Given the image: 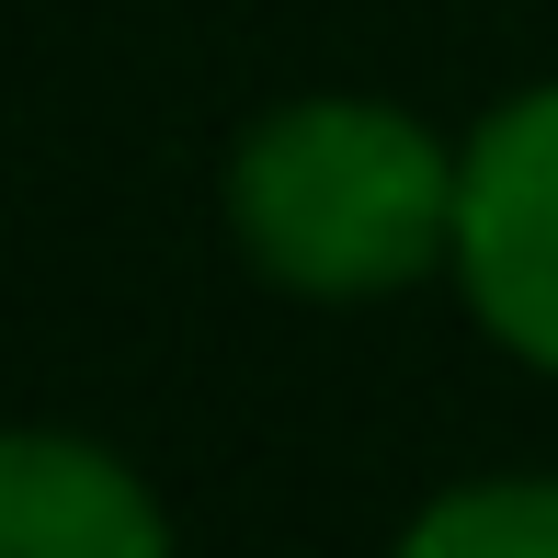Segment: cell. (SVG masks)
<instances>
[{
  "mask_svg": "<svg viewBox=\"0 0 558 558\" xmlns=\"http://www.w3.org/2000/svg\"><path fill=\"white\" fill-rule=\"evenodd\" d=\"M228 217L296 296H399L456 251V160L399 104H286L240 137Z\"/></svg>",
  "mask_w": 558,
  "mask_h": 558,
  "instance_id": "obj_1",
  "label": "cell"
},
{
  "mask_svg": "<svg viewBox=\"0 0 558 558\" xmlns=\"http://www.w3.org/2000/svg\"><path fill=\"white\" fill-rule=\"evenodd\" d=\"M456 274L524 365L558 376V81L501 104L456 160Z\"/></svg>",
  "mask_w": 558,
  "mask_h": 558,
  "instance_id": "obj_2",
  "label": "cell"
},
{
  "mask_svg": "<svg viewBox=\"0 0 558 558\" xmlns=\"http://www.w3.org/2000/svg\"><path fill=\"white\" fill-rule=\"evenodd\" d=\"M171 513L69 434H0V558H160Z\"/></svg>",
  "mask_w": 558,
  "mask_h": 558,
  "instance_id": "obj_3",
  "label": "cell"
},
{
  "mask_svg": "<svg viewBox=\"0 0 558 558\" xmlns=\"http://www.w3.org/2000/svg\"><path fill=\"white\" fill-rule=\"evenodd\" d=\"M411 558H558V478H501L411 513Z\"/></svg>",
  "mask_w": 558,
  "mask_h": 558,
  "instance_id": "obj_4",
  "label": "cell"
}]
</instances>
